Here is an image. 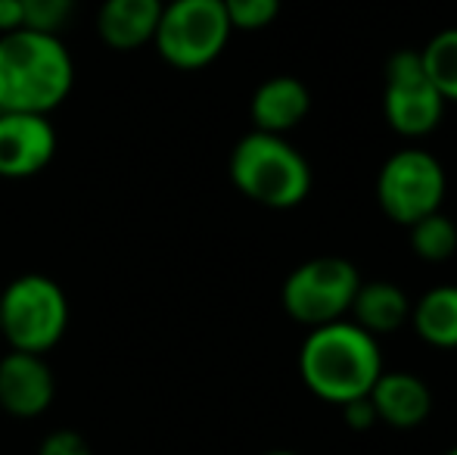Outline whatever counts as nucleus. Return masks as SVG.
Listing matches in <instances>:
<instances>
[{"label":"nucleus","instance_id":"2eb2a0df","mask_svg":"<svg viewBox=\"0 0 457 455\" xmlns=\"http://www.w3.org/2000/svg\"><path fill=\"white\" fill-rule=\"evenodd\" d=\"M411 322L423 343L457 350V284H439L411 306Z\"/></svg>","mask_w":457,"mask_h":455},{"label":"nucleus","instance_id":"f257e3e1","mask_svg":"<svg viewBox=\"0 0 457 455\" xmlns=\"http://www.w3.org/2000/svg\"><path fill=\"white\" fill-rule=\"evenodd\" d=\"M75 63L60 35H0V113L50 115L72 94Z\"/></svg>","mask_w":457,"mask_h":455},{"label":"nucleus","instance_id":"9d476101","mask_svg":"<svg viewBox=\"0 0 457 455\" xmlns=\"http://www.w3.org/2000/svg\"><path fill=\"white\" fill-rule=\"evenodd\" d=\"M56 396V377L37 352L10 350L0 358V409L12 418H37Z\"/></svg>","mask_w":457,"mask_h":455},{"label":"nucleus","instance_id":"9b49d317","mask_svg":"<svg viewBox=\"0 0 457 455\" xmlns=\"http://www.w3.org/2000/svg\"><path fill=\"white\" fill-rule=\"evenodd\" d=\"M370 402L377 409V418L395 431H414L429 418L433 393L411 371H383L370 387Z\"/></svg>","mask_w":457,"mask_h":455},{"label":"nucleus","instance_id":"6ab92c4d","mask_svg":"<svg viewBox=\"0 0 457 455\" xmlns=\"http://www.w3.org/2000/svg\"><path fill=\"white\" fill-rule=\"evenodd\" d=\"M25 29L44 31V35H60L75 13V0H22Z\"/></svg>","mask_w":457,"mask_h":455},{"label":"nucleus","instance_id":"b1692460","mask_svg":"<svg viewBox=\"0 0 457 455\" xmlns=\"http://www.w3.org/2000/svg\"><path fill=\"white\" fill-rule=\"evenodd\" d=\"M445 455H457V446H454V450H448Z\"/></svg>","mask_w":457,"mask_h":455},{"label":"nucleus","instance_id":"20e7f679","mask_svg":"<svg viewBox=\"0 0 457 455\" xmlns=\"http://www.w3.org/2000/svg\"><path fill=\"white\" fill-rule=\"evenodd\" d=\"M69 328V299L47 274H19L0 291V341L19 352H50Z\"/></svg>","mask_w":457,"mask_h":455},{"label":"nucleus","instance_id":"7ed1b4c3","mask_svg":"<svg viewBox=\"0 0 457 455\" xmlns=\"http://www.w3.org/2000/svg\"><path fill=\"white\" fill-rule=\"evenodd\" d=\"M228 169L234 188L268 209H295L312 194V165L283 134L249 131Z\"/></svg>","mask_w":457,"mask_h":455},{"label":"nucleus","instance_id":"a211bd4d","mask_svg":"<svg viewBox=\"0 0 457 455\" xmlns=\"http://www.w3.org/2000/svg\"><path fill=\"white\" fill-rule=\"evenodd\" d=\"M234 31H262L277 19L280 0H221Z\"/></svg>","mask_w":457,"mask_h":455},{"label":"nucleus","instance_id":"aec40b11","mask_svg":"<svg viewBox=\"0 0 457 455\" xmlns=\"http://www.w3.org/2000/svg\"><path fill=\"white\" fill-rule=\"evenodd\" d=\"M37 455H91V446L79 431H50L37 446Z\"/></svg>","mask_w":457,"mask_h":455},{"label":"nucleus","instance_id":"5701e85b","mask_svg":"<svg viewBox=\"0 0 457 455\" xmlns=\"http://www.w3.org/2000/svg\"><path fill=\"white\" fill-rule=\"evenodd\" d=\"M265 455H299V452H289V450H271V452H265Z\"/></svg>","mask_w":457,"mask_h":455},{"label":"nucleus","instance_id":"423d86ee","mask_svg":"<svg viewBox=\"0 0 457 455\" xmlns=\"http://www.w3.org/2000/svg\"><path fill=\"white\" fill-rule=\"evenodd\" d=\"M358 287H361V274L349 259L318 256L289 272L280 299L289 318L308 328H320V324L339 322L352 309Z\"/></svg>","mask_w":457,"mask_h":455},{"label":"nucleus","instance_id":"dca6fc26","mask_svg":"<svg viewBox=\"0 0 457 455\" xmlns=\"http://www.w3.org/2000/svg\"><path fill=\"white\" fill-rule=\"evenodd\" d=\"M420 60L442 100L457 104V29H445L429 38L427 47L420 50Z\"/></svg>","mask_w":457,"mask_h":455},{"label":"nucleus","instance_id":"f3484780","mask_svg":"<svg viewBox=\"0 0 457 455\" xmlns=\"http://www.w3.org/2000/svg\"><path fill=\"white\" fill-rule=\"evenodd\" d=\"M411 249L423 262H448L457 253V225L445 213H429L411 225Z\"/></svg>","mask_w":457,"mask_h":455},{"label":"nucleus","instance_id":"4468645a","mask_svg":"<svg viewBox=\"0 0 457 455\" xmlns=\"http://www.w3.org/2000/svg\"><path fill=\"white\" fill-rule=\"evenodd\" d=\"M355 324L367 334H395L398 328L411 322V299L392 281H361L355 299H352Z\"/></svg>","mask_w":457,"mask_h":455},{"label":"nucleus","instance_id":"f8f14e48","mask_svg":"<svg viewBox=\"0 0 457 455\" xmlns=\"http://www.w3.org/2000/svg\"><path fill=\"white\" fill-rule=\"evenodd\" d=\"M165 0H103L96 10V35L112 50H137L153 44Z\"/></svg>","mask_w":457,"mask_h":455},{"label":"nucleus","instance_id":"f03ea898","mask_svg":"<svg viewBox=\"0 0 457 455\" xmlns=\"http://www.w3.org/2000/svg\"><path fill=\"white\" fill-rule=\"evenodd\" d=\"M299 375L302 383L324 402L343 406L361 400L383 375L377 337L343 318L312 328L299 350Z\"/></svg>","mask_w":457,"mask_h":455},{"label":"nucleus","instance_id":"412c9836","mask_svg":"<svg viewBox=\"0 0 457 455\" xmlns=\"http://www.w3.org/2000/svg\"><path fill=\"white\" fill-rule=\"evenodd\" d=\"M343 418L352 431H370L373 425H379L377 418V409H373L370 396H361V400H352V402H343Z\"/></svg>","mask_w":457,"mask_h":455},{"label":"nucleus","instance_id":"39448f33","mask_svg":"<svg viewBox=\"0 0 457 455\" xmlns=\"http://www.w3.org/2000/svg\"><path fill=\"white\" fill-rule=\"evenodd\" d=\"M230 31L221 0H165L153 44L169 66L193 72L224 54Z\"/></svg>","mask_w":457,"mask_h":455},{"label":"nucleus","instance_id":"ddd939ff","mask_svg":"<svg viewBox=\"0 0 457 455\" xmlns=\"http://www.w3.org/2000/svg\"><path fill=\"white\" fill-rule=\"evenodd\" d=\"M312 110V94L293 75H274V79L262 81L253 94L249 115H253L255 131L283 134L295 128Z\"/></svg>","mask_w":457,"mask_h":455},{"label":"nucleus","instance_id":"6e6552de","mask_svg":"<svg viewBox=\"0 0 457 455\" xmlns=\"http://www.w3.org/2000/svg\"><path fill=\"white\" fill-rule=\"evenodd\" d=\"M386 122L402 138H427L445 115V100L423 69L420 50H395L386 63Z\"/></svg>","mask_w":457,"mask_h":455},{"label":"nucleus","instance_id":"0eeeda50","mask_svg":"<svg viewBox=\"0 0 457 455\" xmlns=\"http://www.w3.org/2000/svg\"><path fill=\"white\" fill-rule=\"evenodd\" d=\"M445 190L448 178L442 163L433 153L417 150V147L392 153L377 175L379 209L404 228H411L423 215L439 213Z\"/></svg>","mask_w":457,"mask_h":455},{"label":"nucleus","instance_id":"1a4fd4ad","mask_svg":"<svg viewBox=\"0 0 457 455\" xmlns=\"http://www.w3.org/2000/svg\"><path fill=\"white\" fill-rule=\"evenodd\" d=\"M56 131L50 115L0 113V178H31L50 165Z\"/></svg>","mask_w":457,"mask_h":455},{"label":"nucleus","instance_id":"4be33fe9","mask_svg":"<svg viewBox=\"0 0 457 455\" xmlns=\"http://www.w3.org/2000/svg\"><path fill=\"white\" fill-rule=\"evenodd\" d=\"M25 29V10L22 0H0V35Z\"/></svg>","mask_w":457,"mask_h":455}]
</instances>
